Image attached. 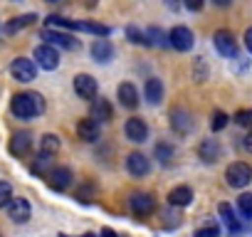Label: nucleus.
Listing matches in <instances>:
<instances>
[{
    "label": "nucleus",
    "mask_w": 252,
    "mask_h": 237,
    "mask_svg": "<svg viewBox=\"0 0 252 237\" xmlns=\"http://www.w3.org/2000/svg\"><path fill=\"white\" fill-rule=\"evenodd\" d=\"M10 109H13V114H15L18 118H25V121H28V118H35L37 114L45 111V101H42V96L35 94V91H23V94H15V96H13Z\"/></svg>",
    "instance_id": "f257e3e1"
},
{
    "label": "nucleus",
    "mask_w": 252,
    "mask_h": 237,
    "mask_svg": "<svg viewBox=\"0 0 252 237\" xmlns=\"http://www.w3.org/2000/svg\"><path fill=\"white\" fill-rule=\"evenodd\" d=\"M225 180H227L230 188H245V185H250V180H252V166L245 163V161L230 163L227 171H225Z\"/></svg>",
    "instance_id": "f03ea898"
},
{
    "label": "nucleus",
    "mask_w": 252,
    "mask_h": 237,
    "mask_svg": "<svg viewBox=\"0 0 252 237\" xmlns=\"http://www.w3.org/2000/svg\"><path fill=\"white\" fill-rule=\"evenodd\" d=\"M193 42H195L193 32H190L188 28H183V25H176V28L168 32V47H173V50H178V52L193 50Z\"/></svg>",
    "instance_id": "7ed1b4c3"
},
{
    "label": "nucleus",
    "mask_w": 252,
    "mask_h": 237,
    "mask_svg": "<svg viewBox=\"0 0 252 237\" xmlns=\"http://www.w3.org/2000/svg\"><path fill=\"white\" fill-rule=\"evenodd\" d=\"M213 42H215V50L222 57H237V40L230 30H218L213 35Z\"/></svg>",
    "instance_id": "20e7f679"
},
{
    "label": "nucleus",
    "mask_w": 252,
    "mask_h": 237,
    "mask_svg": "<svg viewBox=\"0 0 252 237\" xmlns=\"http://www.w3.org/2000/svg\"><path fill=\"white\" fill-rule=\"evenodd\" d=\"M10 74H13L18 82H32L35 74H37V64H35L32 59H28V57H18V59H13V64H10Z\"/></svg>",
    "instance_id": "39448f33"
},
{
    "label": "nucleus",
    "mask_w": 252,
    "mask_h": 237,
    "mask_svg": "<svg viewBox=\"0 0 252 237\" xmlns=\"http://www.w3.org/2000/svg\"><path fill=\"white\" fill-rule=\"evenodd\" d=\"M124 134H126V139L134 141V144H144L149 139V126H146L144 118L131 116L129 121H126V126H124Z\"/></svg>",
    "instance_id": "423d86ee"
},
{
    "label": "nucleus",
    "mask_w": 252,
    "mask_h": 237,
    "mask_svg": "<svg viewBox=\"0 0 252 237\" xmlns=\"http://www.w3.org/2000/svg\"><path fill=\"white\" fill-rule=\"evenodd\" d=\"M35 59L42 69H57L60 67V52L52 47V45H37L35 47Z\"/></svg>",
    "instance_id": "0eeeda50"
},
{
    "label": "nucleus",
    "mask_w": 252,
    "mask_h": 237,
    "mask_svg": "<svg viewBox=\"0 0 252 237\" xmlns=\"http://www.w3.org/2000/svg\"><path fill=\"white\" fill-rule=\"evenodd\" d=\"M74 91H77L79 99L94 101L96 99V79L92 74H77L74 77Z\"/></svg>",
    "instance_id": "6e6552de"
},
{
    "label": "nucleus",
    "mask_w": 252,
    "mask_h": 237,
    "mask_svg": "<svg viewBox=\"0 0 252 237\" xmlns=\"http://www.w3.org/2000/svg\"><path fill=\"white\" fill-rule=\"evenodd\" d=\"M42 40H47L52 47L60 45L62 50H77V47H79V42H77L72 35H67V32H57V30H52V28H45V30H42Z\"/></svg>",
    "instance_id": "1a4fd4ad"
},
{
    "label": "nucleus",
    "mask_w": 252,
    "mask_h": 237,
    "mask_svg": "<svg viewBox=\"0 0 252 237\" xmlns=\"http://www.w3.org/2000/svg\"><path fill=\"white\" fill-rule=\"evenodd\" d=\"M30 203L25 200V198H13L10 203H8V217L13 220V222H28L30 220Z\"/></svg>",
    "instance_id": "9d476101"
},
{
    "label": "nucleus",
    "mask_w": 252,
    "mask_h": 237,
    "mask_svg": "<svg viewBox=\"0 0 252 237\" xmlns=\"http://www.w3.org/2000/svg\"><path fill=\"white\" fill-rule=\"evenodd\" d=\"M126 168H129V173L134 178H144V176H149L151 163H149V158L144 153H129V158H126Z\"/></svg>",
    "instance_id": "9b49d317"
},
{
    "label": "nucleus",
    "mask_w": 252,
    "mask_h": 237,
    "mask_svg": "<svg viewBox=\"0 0 252 237\" xmlns=\"http://www.w3.org/2000/svg\"><path fill=\"white\" fill-rule=\"evenodd\" d=\"M129 203H131V210L136 215H149V212L156 210V200H154L151 193H134Z\"/></svg>",
    "instance_id": "f8f14e48"
},
{
    "label": "nucleus",
    "mask_w": 252,
    "mask_h": 237,
    "mask_svg": "<svg viewBox=\"0 0 252 237\" xmlns=\"http://www.w3.org/2000/svg\"><path fill=\"white\" fill-rule=\"evenodd\" d=\"M116 94H119V104H121V106H126V109H134V106H139V89H136L131 82H124V84H119Z\"/></svg>",
    "instance_id": "ddd939ff"
},
{
    "label": "nucleus",
    "mask_w": 252,
    "mask_h": 237,
    "mask_svg": "<svg viewBox=\"0 0 252 237\" xmlns=\"http://www.w3.org/2000/svg\"><path fill=\"white\" fill-rule=\"evenodd\" d=\"M220 153H222V148H220V144H218L215 139H203L200 146H198V156H200L205 163H215V161L220 158Z\"/></svg>",
    "instance_id": "4468645a"
},
{
    "label": "nucleus",
    "mask_w": 252,
    "mask_h": 237,
    "mask_svg": "<svg viewBox=\"0 0 252 237\" xmlns=\"http://www.w3.org/2000/svg\"><path fill=\"white\" fill-rule=\"evenodd\" d=\"M47 176H50V188H52V190H64V188L72 183V171H69L67 166L52 168Z\"/></svg>",
    "instance_id": "2eb2a0df"
},
{
    "label": "nucleus",
    "mask_w": 252,
    "mask_h": 237,
    "mask_svg": "<svg viewBox=\"0 0 252 237\" xmlns=\"http://www.w3.org/2000/svg\"><path fill=\"white\" fill-rule=\"evenodd\" d=\"M218 212H220V217H222V222H225V227H227L230 235H240L242 232V222L235 217V210L227 203H220L218 205Z\"/></svg>",
    "instance_id": "dca6fc26"
},
{
    "label": "nucleus",
    "mask_w": 252,
    "mask_h": 237,
    "mask_svg": "<svg viewBox=\"0 0 252 237\" xmlns=\"http://www.w3.org/2000/svg\"><path fill=\"white\" fill-rule=\"evenodd\" d=\"M171 124H173V131H178L181 136H186L190 129H193V116L186 111V109H176L171 114Z\"/></svg>",
    "instance_id": "f3484780"
},
{
    "label": "nucleus",
    "mask_w": 252,
    "mask_h": 237,
    "mask_svg": "<svg viewBox=\"0 0 252 237\" xmlns=\"http://www.w3.org/2000/svg\"><path fill=\"white\" fill-rule=\"evenodd\" d=\"M77 136L82 139V141H96L99 139V121H94V118L89 116V118H82V121L77 124Z\"/></svg>",
    "instance_id": "a211bd4d"
},
{
    "label": "nucleus",
    "mask_w": 252,
    "mask_h": 237,
    "mask_svg": "<svg viewBox=\"0 0 252 237\" xmlns=\"http://www.w3.org/2000/svg\"><path fill=\"white\" fill-rule=\"evenodd\" d=\"M92 57H94L96 62H109V59L114 57V45H111L109 40H104V37L94 40V45H92Z\"/></svg>",
    "instance_id": "6ab92c4d"
},
{
    "label": "nucleus",
    "mask_w": 252,
    "mask_h": 237,
    "mask_svg": "<svg viewBox=\"0 0 252 237\" xmlns=\"http://www.w3.org/2000/svg\"><path fill=\"white\" fill-rule=\"evenodd\" d=\"M190 200H193V190L188 185H178L168 193V203L173 207H186V205H190Z\"/></svg>",
    "instance_id": "aec40b11"
},
{
    "label": "nucleus",
    "mask_w": 252,
    "mask_h": 237,
    "mask_svg": "<svg viewBox=\"0 0 252 237\" xmlns=\"http://www.w3.org/2000/svg\"><path fill=\"white\" fill-rule=\"evenodd\" d=\"M114 116V109L106 99H94L92 101V118L94 121H111Z\"/></svg>",
    "instance_id": "412c9836"
},
{
    "label": "nucleus",
    "mask_w": 252,
    "mask_h": 237,
    "mask_svg": "<svg viewBox=\"0 0 252 237\" xmlns=\"http://www.w3.org/2000/svg\"><path fill=\"white\" fill-rule=\"evenodd\" d=\"M30 144H32V136L28 131H20L10 139V153L13 156H25L30 151Z\"/></svg>",
    "instance_id": "4be33fe9"
},
{
    "label": "nucleus",
    "mask_w": 252,
    "mask_h": 237,
    "mask_svg": "<svg viewBox=\"0 0 252 237\" xmlns=\"http://www.w3.org/2000/svg\"><path fill=\"white\" fill-rule=\"evenodd\" d=\"M161 99H163V84H161V79L151 77L146 82V101L156 106V104H161Z\"/></svg>",
    "instance_id": "5701e85b"
},
{
    "label": "nucleus",
    "mask_w": 252,
    "mask_h": 237,
    "mask_svg": "<svg viewBox=\"0 0 252 237\" xmlns=\"http://www.w3.org/2000/svg\"><path fill=\"white\" fill-rule=\"evenodd\" d=\"M40 153L42 156H57L60 153V139L55 136V134H45L42 139H40Z\"/></svg>",
    "instance_id": "b1692460"
},
{
    "label": "nucleus",
    "mask_w": 252,
    "mask_h": 237,
    "mask_svg": "<svg viewBox=\"0 0 252 237\" xmlns=\"http://www.w3.org/2000/svg\"><path fill=\"white\" fill-rule=\"evenodd\" d=\"M37 18L35 15H20V18H13L8 25H5V35H15L18 30H23V28H28V25H32Z\"/></svg>",
    "instance_id": "393cba45"
},
{
    "label": "nucleus",
    "mask_w": 252,
    "mask_h": 237,
    "mask_svg": "<svg viewBox=\"0 0 252 237\" xmlns=\"http://www.w3.org/2000/svg\"><path fill=\"white\" fill-rule=\"evenodd\" d=\"M154 153H156V158H158L163 166H168V163L173 161V156H176V148H173L171 144H156Z\"/></svg>",
    "instance_id": "a878e982"
},
{
    "label": "nucleus",
    "mask_w": 252,
    "mask_h": 237,
    "mask_svg": "<svg viewBox=\"0 0 252 237\" xmlns=\"http://www.w3.org/2000/svg\"><path fill=\"white\" fill-rule=\"evenodd\" d=\"M146 40H149V45H156V47H168V37H166V32H163L161 28H151V30L146 32Z\"/></svg>",
    "instance_id": "bb28decb"
},
{
    "label": "nucleus",
    "mask_w": 252,
    "mask_h": 237,
    "mask_svg": "<svg viewBox=\"0 0 252 237\" xmlns=\"http://www.w3.org/2000/svg\"><path fill=\"white\" fill-rule=\"evenodd\" d=\"M237 207H240V215L252 220V193H242L237 198Z\"/></svg>",
    "instance_id": "cd10ccee"
},
{
    "label": "nucleus",
    "mask_w": 252,
    "mask_h": 237,
    "mask_svg": "<svg viewBox=\"0 0 252 237\" xmlns=\"http://www.w3.org/2000/svg\"><path fill=\"white\" fill-rule=\"evenodd\" d=\"M195 237H220V227H218V222H205V225H200L198 230H195Z\"/></svg>",
    "instance_id": "c85d7f7f"
},
{
    "label": "nucleus",
    "mask_w": 252,
    "mask_h": 237,
    "mask_svg": "<svg viewBox=\"0 0 252 237\" xmlns=\"http://www.w3.org/2000/svg\"><path fill=\"white\" fill-rule=\"evenodd\" d=\"M10 200H13V185L8 180H0V207H8Z\"/></svg>",
    "instance_id": "c756f323"
},
{
    "label": "nucleus",
    "mask_w": 252,
    "mask_h": 237,
    "mask_svg": "<svg viewBox=\"0 0 252 237\" xmlns=\"http://www.w3.org/2000/svg\"><path fill=\"white\" fill-rule=\"evenodd\" d=\"M126 37H129V42H134V45H149L146 35L136 28H126Z\"/></svg>",
    "instance_id": "7c9ffc66"
},
{
    "label": "nucleus",
    "mask_w": 252,
    "mask_h": 237,
    "mask_svg": "<svg viewBox=\"0 0 252 237\" xmlns=\"http://www.w3.org/2000/svg\"><path fill=\"white\" fill-rule=\"evenodd\" d=\"M235 124L237 126H250L252 129V109H242L235 114Z\"/></svg>",
    "instance_id": "2f4dec72"
},
{
    "label": "nucleus",
    "mask_w": 252,
    "mask_h": 237,
    "mask_svg": "<svg viewBox=\"0 0 252 237\" xmlns=\"http://www.w3.org/2000/svg\"><path fill=\"white\" fill-rule=\"evenodd\" d=\"M210 126H213V131H222V129L227 126V114H225V111H215Z\"/></svg>",
    "instance_id": "473e14b6"
},
{
    "label": "nucleus",
    "mask_w": 252,
    "mask_h": 237,
    "mask_svg": "<svg viewBox=\"0 0 252 237\" xmlns=\"http://www.w3.org/2000/svg\"><path fill=\"white\" fill-rule=\"evenodd\" d=\"M50 163H52V158H50V156H42V153H40V156H37V161L32 163V173H40V176H42V173H47Z\"/></svg>",
    "instance_id": "72a5a7b5"
},
{
    "label": "nucleus",
    "mask_w": 252,
    "mask_h": 237,
    "mask_svg": "<svg viewBox=\"0 0 252 237\" xmlns=\"http://www.w3.org/2000/svg\"><path fill=\"white\" fill-rule=\"evenodd\" d=\"M183 3H186V8H188V10H193V13L203 10V0H183Z\"/></svg>",
    "instance_id": "f704fd0d"
},
{
    "label": "nucleus",
    "mask_w": 252,
    "mask_h": 237,
    "mask_svg": "<svg viewBox=\"0 0 252 237\" xmlns=\"http://www.w3.org/2000/svg\"><path fill=\"white\" fill-rule=\"evenodd\" d=\"M245 47H247V52L252 55V28L245 30Z\"/></svg>",
    "instance_id": "c9c22d12"
},
{
    "label": "nucleus",
    "mask_w": 252,
    "mask_h": 237,
    "mask_svg": "<svg viewBox=\"0 0 252 237\" xmlns=\"http://www.w3.org/2000/svg\"><path fill=\"white\" fill-rule=\"evenodd\" d=\"M242 146H245V151H250V153H252V129H250V134L245 136V141H242Z\"/></svg>",
    "instance_id": "e433bc0d"
},
{
    "label": "nucleus",
    "mask_w": 252,
    "mask_h": 237,
    "mask_svg": "<svg viewBox=\"0 0 252 237\" xmlns=\"http://www.w3.org/2000/svg\"><path fill=\"white\" fill-rule=\"evenodd\" d=\"M213 3H215L218 8H230V5H232V0H213Z\"/></svg>",
    "instance_id": "4c0bfd02"
},
{
    "label": "nucleus",
    "mask_w": 252,
    "mask_h": 237,
    "mask_svg": "<svg viewBox=\"0 0 252 237\" xmlns=\"http://www.w3.org/2000/svg\"><path fill=\"white\" fill-rule=\"evenodd\" d=\"M99 237H119V235H116V232H114V230H109V227H104V230H101V235H99Z\"/></svg>",
    "instance_id": "58836bf2"
},
{
    "label": "nucleus",
    "mask_w": 252,
    "mask_h": 237,
    "mask_svg": "<svg viewBox=\"0 0 252 237\" xmlns=\"http://www.w3.org/2000/svg\"><path fill=\"white\" fill-rule=\"evenodd\" d=\"M166 5H168L171 10H178V0H166Z\"/></svg>",
    "instance_id": "ea45409f"
},
{
    "label": "nucleus",
    "mask_w": 252,
    "mask_h": 237,
    "mask_svg": "<svg viewBox=\"0 0 252 237\" xmlns=\"http://www.w3.org/2000/svg\"><path fill=\"white\" fill-rule=\"evenodd\" d=\"M82 237H96V235H92V232H84V235H82Z\"/></svg>",
    "instance_id": "a19ab883"
},
{
    "label": "nucleus",
    "mask_w": 252,
    "mask_h": 237,
    "mask_svg": "<svg viewBox=\"0 0 252 237\" xmlns=\"http://www.w3.org/2000/svg\"><path fill=\"white\" fill-rule=\"evenodd\" d=\"M47 3H52V5H55V3H62V0H47Z\"/></svg>",
    "instance_id": "79ce46f5"
},
{
    "label": "nucleus",
    "mask_w": 252,
    "mask_h": 237,
    "mask_svg": "<svg viewBox=\"0 0 252 237\" xmlns=\"http://www.w3.org/2000/svg\"><path fill=\"white\" fill-rule=\"evenodd\" d=\"M57 237H67V235H57Z\"/></svg>",
    "instance_id": "37998d69"
}]
</instances>
